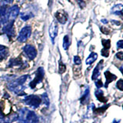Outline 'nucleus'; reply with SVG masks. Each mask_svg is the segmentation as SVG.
Returning a JSON list of instances; mask_svg holds the SVG:
<instances>
[{
	"label": "nucleus",
	"mask_w": 123,
	"mask_h": 123,
	"mask_svg": "<svg viewBox=\"0 0 123 123\" xmlns=\"http://www.w3.org/2000/svg\"><path fill=\"white\" fill-rule=\"evenodd\" d=\"M29 1H32V0H29Z\"/></svg>",
	"instance_id": "nucleus-39"
},
{
	"label": "nucleus",
	"mask_w": 123,
	"mask_h": 123,
	"mask_svg": "<svg viewBox=\"0 0 123 123\" xmlns=\"http://www.w3.org/2000/svg\"><path fill=\"white\" fill-rule=\"evenodd\" d=\"M7 12L8 7L6 5H2L0 7V24L5 25L9 22L7 18Z\"/></svg>",
	"instance_id": "nucleus-11"
},
{
	"label": "nucleus",
	"mask_w": 123,
	"mask_h": 123,
	"mask_svg": "<svg viewBox=\"0 0 123 123\" xmlns=\"http://www.w3.org/2000/svg\"><path fill=\"white\" fill-rule=\"evenodd\" d=\"M66 70V66L62 62V61L59 62V72L60 74H63V73Z\"/></svg>",
	"instance_id": "nucleus-25"
},
{
	"label": "nucleus",
	"mask_w": 123,
	"mask_h": 123,
	"mask_svg": "<svg viewBox=\"0 0 123 123\" xmlns=\"http://www.w3.org/2000/svg\"><path fill=\"white\" fill-rule=\"evenodd\" d=\"M103 66V60H101L98 62V64H97V65L95 67L93 72H92V80H96L98 79V77L100 75V72H101V70Z\"/></svg>",
	"instance_id": "nucleus-13"
},
{
	"label": "nucleus",
	"mask_w": 123,
	"mask_h": 123,
	"mask_svg": "<svg viewBox=\"0 0 123 123\" xmlns=\"http://www.w3.org/2000/svg\"><path fill=\"white\" fill-rule=\"evenodd\" d=\"M63 49L65 50H68V47L69 45H70V40H69V37L68 35L64 36V38H63Z\"/></svg>",
	"instance_id": "nucleus-21"
},
{
	"label": "nucleus",
	"mask_w": 123,
	"mask_h": 123,
	"mask_svg": "<svg viewBox=\"0 0 123 123\" xmlns=\"http://www.w3.org/2000/svg\"><path fill=\"white\" fill-rule=\"evenodd\" d=\"M89 93H90L89 88H88V87H86L82 95V97L80 98V102L82 105H85V104H86L88 102V99H89Z\"/></svg>",
	"instance_id": "nucleus-16"
},
{
	"label": "nucleus",
	"mask_w": 123,
	"mask_h": 123,
	"mask_svg": "<svg viewBox=\"0 0 123 123\" xmlns=\"http://www.w3.org/2000/svg\"><path fill=\"white\" fill-rule=\"evenodd\" d=\"M71 123H73V122H71Z\"/></svg>",
	"instance_id": "nucleus-40"
},
{
	"label": "nucleus",
	"mask_w": 123,
	"mask_h": 123,
	"mask_svg": "<svg viewBox=\"0 0 123 123\" xmlns=\"http://www.w3.org/2000/svg\"><path fill=\"white\" fill-rule=\"evenodd\" d=\"M73 62H74L75 65H80L81 63H82V60H81L80 57L79 55H75L73 58Z\"/></svg>",
	"instance_id": "nucleus-28"
},
{
	"label": "nucleus",
	"mask_w": 123,
	"mask_h": 123,
	"mask_svg": "<svg viewBox=\"0 0 123 123\" xmlns=\"http://www.w3.org/2000/svg\"><path fill=\"white\" fill-rule=\"evenodd\" d=\"M49 34L52 42H54V39H55V38L57 36L58 34V25L55 21H53L52 22V24L50 25L49 29Z\"/></svg>",
	"instance_id": "nucleus-12"
},
{
	"label": "nucleus",
	"mask_w": 123,
	"mask_h": 123,
	"mask_svg": "<svg viewBox=\"0 0 123 123\" xmlns=\"http://www.w3.org/2000/svg\"><path fill=\"white\" fill-rule=\"evenodd\" d=\"M29 75H24L19 78L11 81L10 82L8 83L7 87L11 91L14 92L16 95H21L22 93L23 90L25 88V82L28 79Z\"/></svg>",
	"instance_id": "nucleus-2"
},
{
	"label": "nucleus",
	"mask_w": 123,
	"mask_h": 123,
	"mask_svg": "<svg viewBox=\"0 0 123 123\" xmlns=\"http://www.w3.org/2000/svg\"><path fill=\"white\" fill-rule=\"evenodd\" d=\"M42 101H43V103L48 107L49 105V96H48L47 93L42 94Z\"/></svg>",
	"instance_id": "nucleus-26"
},
{
	"label": "nucleus",
	"mask_w": 123,
	"mask_h": 123,
	"mask_svg": "<svg viewBox=\"0 0 123 123\" xmlns=\"http://www.w3.org/2000/svg\"><path fill=\"white\" fill-rule=\"evenodd\" d=\"M102 23H105V24H107V23H108V21L106 20V19H102Z\"/></svg>",
	"instance_id": "nucleus-37"
},
{
	"label": "nucleus",
	"mask_w": 123,
	"mask_h": 123,
	"mask_svg": "<svg viewBox=\"0 0 123 123\" xmlns=\"http://www.w3.org/2000/svg\"><path fill=\"white\" fill-rule=\"evenodd\" d=\"M44 74H45V71H44V68L42 67H39L36 71V74L35 78L33 79V80L32 82H30L29 83V87L31 88H35L36 86L38 83L42 82V81L43 80L44 78Z\"/></svg>",
	"instance_id": "nucleus-5"
},
{
	"label": "nucleus",
	"mask_w": 123,
	"mask_h": 123,
	"mask_svg": "<svg viewBox=\"0 0 123 123\" xmlns=\"http://www.w3.org/2000/svg\"><path fill=\"white\" fill-rule=\"evenodd\" d=\"M23 102L26 104L27 105L31 106L33 109H37L40 106L42 103V99L40 98L39 96L36 95H27L23 99Z\"/></svg>",
	"instance_id": "nucleus-3"
},
{
	"label": "nucleus",
	"mask_w": 123,
	"mask_h": 123,
	"mask_svg": "<svg viewBox=\"0 0 123 123\" xmlns=\"http://www.w3.org/2000/svg\"><path fill=\"white\" fill-rule=\"evenodd\" d=\"M34 15L32 13H26V12H23L21 14V18L23 21H27L29 20V18H31L32 17H33Z\"/></svg>",
	"instance_id": "nucleus-24"
},
{
	"label": "nucleus",
	"mask_w": 123,
	"mask_h": 123,
	"mask_svg": "<svg viewBox=\"0 0 123 123\" xmlns=\"http://www.w3.org/2000/svg\"><path fill=\"white\" fill-rule=\"evenodd\" d=\"M117 48L118 49H122L123 48V41L122 40H119L117 42Z\"/></svg>",
	"instance_id": "nucleus-35"
},
{
	"label": "nucleus",
	"mask_w": 123,
	"mask_h": 123,
	"mask_svg": "<svg viewBox=\"0 0 123 123\" xmlns=\"http://www.w3.org/2000/svg\"><path fill=\"white\" fill-rule=\"evenodd\" d=\"M24 65L23 61L21 59V58H16V59H12L9 61V67H15V66H22Z\"/></svg>",
	"instance_id": "nucleus-17"
},
{
	"label": "nucleus",
	"mask_w": 123,
	"mask_h": 123,
	"mask_svg": "<svg viewBox=\"0 0 123 123\" xmlns=\"http://www.w3.org/2000/svg\"><path fill=\"white\" fill-rule=\"evenodd\" d=\"M23 52L25 55L30 60H33L37 55V51L36 48L32 45H26L23 47Z\"/></svg>",
	"instance_id": "nucleus-8"
},
{
	"label": "nucleus",
	"mask_w": 123,
	"mask_h": 123,
	"mask_svg": "<svg viewBox=\"0 0 123 123\" xmlns=\"http://www.w3.org/2000/svg\"><path fill=\"white\" fill-rule=\"evenodd\" d=\"M95 104L94 103H91L89 106L88 107V111H87V115H86V116L88 118H90L92 114H93L94 112V110H95Z\"/></svg>",
	"instance_id": "nucleus-22"
},
{
	"label": "nucleus",
	"mask_w": 123,
	"mask_h": 123,
	"mask_svg": "<svg viewBox=\"0 0 123 123\" xmlns=\"http://www.w3.org/2000/svg\"><path fill=\"white\" fill-rule=\"evenodd\" d=\"M95 86H96V87H97L98 88H100L101 87H102L103 86V83L102 82V80L101 79H97V80H96Z\"/></svg>",
	"instance_id": "nucleus-30"
},
{
	"label": "nucleus",
	"mask_w": 123,
	"mask_h": 123,
	"mask_svg": "<svg viewBox=\"0 0 123 123\" xmlns=\"http://www.w3.org/2000/svg\"><path fill=\"white\" fill-rule=\"evenodd\" d=\"M115 56H116L118 59H119L120 60H122L123 59V52H118L116 55H115Z\"/></svg>",
	"instance_id": "nucleus-34"
},
{
	"label": "nucleus",
	"mask_w": 123,
	"mask_h": 123,
	"mask_svg": "<svg viewBox=\"0 0 123 123\" xmlns=\"http://www.w3.org/2000/svg\"><path fill=\"white\" fill-rule=\"evenodd\" d=\"M19 13V8L17 5L12 6L7 12V18L9 21H15Z\"/></svg>",
	"instance_id": "nucleus-9"
},
{
	"label": "nucleus",
	"mask_w": 123,
	"mask_h": 123,
	"mask_svg": "<svg viewBox=\"0 0 123 123\" xmlns=\"http://www.w3.org/2000/svg\"><path fill=\"white\" fill-rule=\"evenodd\" d=\"M111 22H114V23H115V24H116L117 25H119L121 24V23L119 22L118 21H115V20H112V21H111Z\"/></svg>",
	"instance_id": "nucleus-36"
},
{
	"label": "nucleus",
	"mask_w": 123,
	"mask_h": 123,
	"mask_svg": "<svg viewBox=\"0 0 123 123\" xmlns=\"http://www.w3.org/2000/svg\"><path fill=\"white\" fill-rule=\"evenodd\" d=\"M111 14L114 15H122V4H118V5L114 6L111 8Z\"/></svg>",
	"instance_id": "nucleus-20"
},
{
	"label": "nucleus",
	"mask_w": 123,
	"mask_h": 123,
	"mask_svg": "<svg viewBox=\"0 0 123 123\" xmlns=\"http://www.w3.org/2000/svg\"><path fill=\"white\" fill-rule=\"evenodd\" d=\"M18 120L20 123H38V115L33 111L27 108H22L18 110Z\"/></svg>",
	"instance_id": "nucleus-1"
},
{
	"label": "nucleus",
	"mask_w": 123,
	"mask_h": 123,
	"mask_svg": "<svg viewBox=\"0 0 123 123\" xmlns=\"http://www.w3.org/2000/svg\"><path fill=\"white\" fill-rule=\"evenodd\" d=\"M102 43L104 47V49L109 50L111 47V40L110 39H102Z\"/></svg>",
	"instance_id": "nucleus-23"
},
{
	"label": "nucleus",
	"mask_w": 123,
	"mask_h": 123,
	"mask_svg": "<svg viewBox=\"0 0 123 123\" xmlns=\"http://www.w3.org/2000/svg\"><path fill=\"white\" fill-rule=\"evenodd\" d=\"M55 16L58 22H60L61 24H65L68 20V14L64 10L57 11L55 14Z\"/></svg>",
	"instance_id": "nucleus-10"
},
{
	"label": "nucleus",
	"mask_w": 123,
	"mask_h": 123,
	"mask_svg": "<svg viewBox=\"0 0 123 123\" xmlns=\"http://www.w3.org/2000/svg\"><path fill=\"white\" fill-rule=\"evenodd\" d=\"M0 2L4 5H7V4H12L13 2V0H0Z\"/></svg>",
	"instance_id": "nucleus-32"
},
{
	"label": "nucleus",
	"mask_w": 123,
	"mask_h": 123,
	"mask_svg": "<svg viewBox=\"0 0 123 123\" xmlns=\"http://www.w3.org/2000/svg\"><path fill=\"white\" fill-rule=\"evenodd\" d=\"M18 113L14 112L6 115L2 112V108L0 106V123H12L18 120Z\"/></svg>",
	"instance_id": "nucleus-4"
},
{
	"label": "nucleus",
	"mask_w": 123,
	"mask_h": 123,
	"mask_svg": "<svg viewBox=\"0 0 123 123\" xmlns=\"http://www.w3.org/2000/svg\"><path fill=\"white\" fill-rule=\"evenodd\" d=\"M0 29H1V24H0Z\"/></svg>",
	"instance_id": "nucleus-38"
},
{
	"label": "nucleus",
	"mask_w": 123,
	"mask_h": 123,
	"mask_svg": "<svg viewBox=\"0 0 123 123\" xmlns=\"http://www.w3.org/2000/svg\"><path fill=\"white\" fill-rule=\"evenodd\" d=\"M102 55L105 57H109V50H106V49H102Z\"/></svg>",
	"instance_id": "nucleus-31"
},
{
	"label": "nucleus",
	"mask_w": 123,
	"mask_h": 123,
	"mask_svg": "<svg viewBox=\"0 0 123 123\" xmlns=\"http://www.w3.org/2000/svg\"><path fill=\"white\" fill-rule=\"evenodd\" d=\"M31 33H32V28L29 25H26L21 29L20 32L18 36V41L19 42H25L27 39L30 37Z\"/></svg>",
	"instance_id": "nucleus-6"
},
{
	"label": "nucleus",
	"mask_w": 123,
	"mask_h": 123,
	"mask_svg": "<svg viewBox=\"0 0 123 123\" xmlns=\"http://www.w3.org/2000/svg\"><path fill=\"white\" fill-rule=\"evenodd\" d=\"M109 105H105H105H104L103 107H102V108H99V109H95V110H94V112H96V113H103V112H105V111L106 110V109H108L109 108Z\"/></svg>",
	"instance_id": "nucleus-27"
},
{
	"label": "nucleus",
	"mask_w": 123,
	"mask_h": 123,
	"mask_svg": "<svg viewBox=\"0 0 123 123\" xmlns=\"http://www.w3.org/2000/svg\"><path fill=\"white\" fill-rule=\"evenodd\" d=\"M105 88H108L109 84L113 82L114 80L117 79V76L115 75L112 73H111L109 71L105 72Z\"/></svg>",
	"instance_id": "nucleus-14"
},
{
	"label": "nucleus",
	"mask_w": 123,
	"mask_h": 123,
	"mask_svg": "<svg viewBox=\"0 0 123 123\" xmlns=\"http://www.w3.org/2000/svg\"><path fill=\"white\" fill-rule=\"evenodd\" d=\"M116 86L120 91L123 90V82H122V79H119L117 83H116Z\"/></svg>",
	"instance_id": "nucleus-29"
},
{
	"label": "nucleus",
	"mask_w": 123,
	"mask_h": 123,
	"mask_svg": "<svg viewBox=\"0 0 123 123\" xmlns=\"http://www.w3.org/2000/svg\"><path fill=\"white\" fill-rule=\"evenodd\" d=\"M75 1L78 2V4H79V7H84L85 6V5H86V3H85V1L84 0H75Z\"/></svg>",
	"instance_id": "nucleus-33"
},
{
	"label": "nucleus",
	"mask_w": 123,
	"mask_h": 123,
	"mask_svg": "<svg viewBox=\"0 0 123 123\" xmlns=\"http://www.w3.org/2000/svg\"><path fill=\"white\" fill-rule=\"evenodd\" d=\"M95 95L96 98H97V99L98 100V101H100L101 102H103V103H106L107 102L108 98L105 97L103 91L100 89V88H98L97 90H95Z\"/></svg>",
	"instance_id": "nucleus-15"
},
{
	"label": "nucleus",
	"mask_w": 123,
	"mask_h": 123,
	"mask_svg": "<svg viewBox=\"0 0 123 123\" xmlns=\"http://www.w3.org/2000/svg\"><path fill=\"white\" fill-rule=\"evenodd\" d=\"M98 58V54L95 53V52H91V54L89 55H88V57L86 59V65H91Z\"/></svg>",
	"instance_id": "nucleus-19"
},
{
	"label": "nucleus",
	"mask_w": 123,
	"mask_h": 123,
	"mask_svg": "<svg viewBox=\"0 0 123 123\" xmlns=\"http://www.w3.org/2000/svg\"><path fill=\"white\" fill-rule=\"evenodd\" d=\"M2 33L6 34L9 39H12L15 36V29H14V22L9 21L4 25L2 28Z\"/></svg>",
	"instance_id": "nucleus-7"
},
{
	"label": "nucleus",
	"mask_w": 123,
	"mask_h": 123,
	"mask_svg": "<svg viewBox=\"0 0 123 123\" xmlns=\"http://www.w3.org/2000/svg\"><path fill=\"white\" fill-rule=\"evenodd\" d=\"M9 55V49L6 46L0 45V61L5 59Z\"/></svg>",
	"instance_id": "nucleus-18"
}]
</instances>
